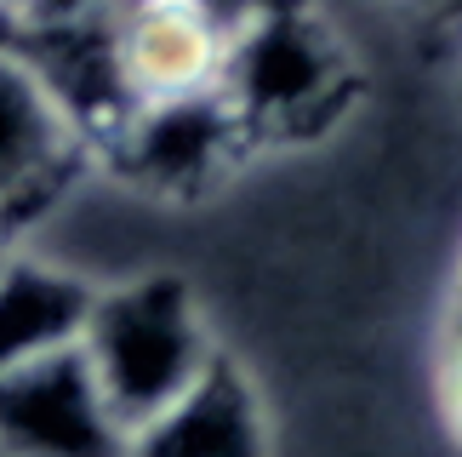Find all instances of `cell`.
<instances>
[{
    "label": "cell",
    "mask_w": 462,
    "mask_h": 457,
    "mask_svg": "<svg viewBox=\"0 0 462 457\" xmlns=\"http://www.w3.org/2000/svg\"><path fill=\"white\" fill-rule=\"evenodd\" d=\"M6 246H12V235H0V252H6Z\"/></svg>",
    "instance_id": "13"
},
{
    "label": "cell",
    "mask_w": 462,
    "mask_h": 457,
    "mask_svg": "<svg viewBox=\"0 0 462 457\" xmlns=\"http://www.w3.org/2000/svg\"><path fill=\"white\" fill-rule=\"evenodd\" d=\"M92 297L97 280H86L80 269L6 246L0 252V378L80 343Z\"/></svg>",
    "instance_id": "8"
},
{
    "label": "cell",
    "mask_w": 462,
    "mask_h": 457,
    "mask_svg": "<svg viewBox=\"0 0 462 457\" xmlns=\"http://www.w3.org/2000/svg\"><path fill=\"white\" fill-rule=\"evenodd\" d=\"M217 92L245 144L314 137L354 98V58L314 0H263L228 29Z\"/></svg>",
    "instance_id": "2"
},
{
    "label": "cell",
    "mask_w": 462,
    "mask_h": 457,
    "mask_svg": "<svg viewBox=\"0 0 462 457\" xmlns=\"http://www.w3.org/2000/svg\"><path fill=\"white\" fill-rule=\"evenodd\" d=\"M269 452L274 434L257 378L223 343L206 360V372L154 417H143L120 446V457H269Z\"/></svg>",
    "instance_id": "7"
},
{
    "label": "cell",
    "mask_w": 462,
    "mask_h": 457,
    "mask_svg": "<svg viewBox=\"0 0 462 457\" xmlns=\"http://www.w3.org/2000/svg\"><path fill=\"white\" fill-rule=\"evenodd\" d=\"M126 429L103 406L80 343L0 378V452L6 457H120Z\"/></svg>",
    "instance_id": "5"
},
{
    "label": "cell",
    "mask_w": 462,
    "mask_h": 457,
    "mask_svg": "<svg viewBox=\"0 0 462 457\" xmlns=\"http://www.w3.org/2000/svg\"><path fill=\"white\" fill-rule=\"evenodd\" d=\"M109 46L126 103H183L223 86L228 23L200 0H115Z\"/></svg>",
    "instance_id": "4"
},
{
    "label": "cell",
    "mask_w": 462,
    "mask_h": 457,
    "mask_svg": "<svg viewBox=\"0 0 462 457\" xmlns=\"http://www.w3.org/2000/svg\"><path fill=\"white\" fill-rule=\"evenodd\" d=\"M80 355L103 406L132 434L206 372V360L217 355V331L200 309V292L183 275L149 269L97 286L80 326Z\"/></svg>",
    "instance_id": "1"
},
{
    "label": "cell",
    "mask_w": 462,
    "mask_h": 457,
    "mask_svg": "<svg viewBox=\"0 0 462 457\" xmlns=\"http://www.w3.org/2000/svg\"><path fill=\"white\" fill-rule=\"evenodd\" d=\"M6 12H12V0H0V29H6Z\"/></svg>",
    "instance_id": "12"
},
{
    "label": "cell",
    "mask_w": 462,
    "mask_h": 457,
    "mask_svg": "<svg viewBox=\"0 0 462 457\" xmlns=\"http://www.w3.org/2000/svg\"><path fill=\"white\" fill-rule=\"evenodd\" d=\"M92 161V137L41 63L0 29V235H12L29 212L58 201L69 178Z\"/></svg>",
    "instance_id": "3"
},
{
    "label": "cell",
    "mask_w": 462,
    "mask_h": 457,
    "mask_svg": "<svg viewBox=\"0 0 462 457\" xmlns=\"http://www.w3.org/2000/svg\"><path fill=\"white\" fill-rule=\"evenodd\" d=\"M245 144L240 120L228 115L223 92L206 98H183V103H137L126 109V120L103 137L97 154L137 178L143 189H160V195H194L206 189L217 172H228Z\"/></svg>",
    "instance_id": "6"
},
{
    "label": "cell",
    "mask_w": 462,
    "mask_h": 457,
    "mask_svg": "<svg viewBox=\"0 0 462 457\" xmlns=\"http://www.w3.org/2000/svg\"><path fill=\"white\" fill-rule=\"evenodd\" d=\"M200 6H206L211 17H223L228 29H235V23H240L245 12H257V6H263V0H200Z\"/></svg>",
    "instance_id": "10"
},
{
    "label": "cell",
    "mask_w": 462,
    "mask_h": 457,
    "mask_svg": "<svg viewBox=\"0 0 462 457\" xmlns=\"http://www.w3.org/2000/svg\"><path fill=\"white\" fill-rule=\"evenodd\" d=\"M411 6H451V0H411Z\"/></svg>",
    "instance_id": "11"
},
{
    "label": "cell",
    "mask_w": 462,
    "mask_h": 457,
    "mask_svg": "<svg viewBox=\"0 0 462 457\" xmlns=\"http://www.w3.org/2000/svg\"><path fill=\"white\" fill-rule=\"evenodd\" d=\"M115 0H12L6 29H63V23H86L103 17Z\"/></svg>",
    "instance_id": "9"
}]
</instances>
